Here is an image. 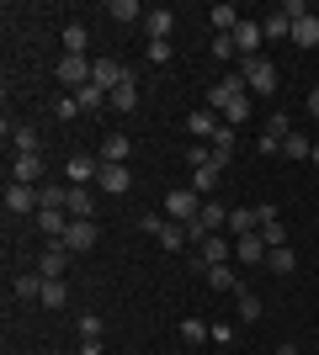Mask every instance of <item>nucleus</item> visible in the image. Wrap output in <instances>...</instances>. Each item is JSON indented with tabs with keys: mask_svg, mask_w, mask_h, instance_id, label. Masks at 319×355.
I'll use <instances>...</instances> for the list:
<instances>
[{
	"mask_svg": "<svg viewBox=\"0 0 319 355\" xmlns=\"http://www.w3.org/2000/svg\"><path fill=\"white\" fill-rule=\"evenodd\" d=\"M186 164H192V170L213 164V148H208V144H186Z\"/></svg>",
	"mask_w": 319,
	"mask_h": 355,
	"instance_id": "nucleus-41",
	"label": "nucleus"
},
{
	"mask_svg": "<svg viewBox=\"0 0 319 355\" xmlns=\"http://www.w3.org/2000/svg\"><path fill=\"white\" fill-rule=\"evenodd\" d=\"M69 218H91V191H85V186H69Z\"/></svg>",
	"mask_w": 319,
	"mask_h": 355,
	"instance_id": "nucleus-37",
	"label": "nucleus"
},
{
	"mask_svg": "<svg viewBox=\"0 0 319 355\" xmlns=\"http://www.w3.org/2000/svg\"><path fill=\"white\" fill-rule=\"evenodd\" d=\"M309 117H314V122H319V85H314V90H309Z\"/></svg>",
	"mask_w": 319,
	"mask_h": 355,
	"instance_id": "nucleus-51",
	"label": "nucleus"
},
{
	"mask_svg": "<svg viewBox=\"0 0 319 355\" xmlns=\"http://www.w3.org/2000/svg\"><path fill=\"white\" fill-rule=\"evenodd\" d=\"M91 80H96V85H101V90H106V96H112V90H117V85H122V80H133V74L122 69V64H117V59H91Z\"/></svg>",
	"mask_w": 319,
	"mask_h": 355,
	"instance_id": "nucleus-9",
	"label": "nucleus"
},
{
	"mask_svg": "<svg viewBox=\"0 0 319 355\" xmlns=\"http://www.w3.org/2000/svg\"><path fill=\"white\" fill-rule=\"evenodd\" d=\"M154 244H160V250H170V254H181V244H186V228H181V223H170V218H165V228L154 234Z\"/></svg>",
	"mask_w": 319,
	"mask_h": 355,
	"instance_id": "nucleus-25",
	"label": "nucleus"
},
{
	"mask_svg": "<svg viewBox=\"0 0 319 355\" xmlns=\"http://www.w3.org/2000/svg\"><path fill=\"white\" fill-rule=\"evenodd\" d=\"M224 234L245 239V234H261V223H256V207H229V228Z\"/></svg>",
	"mask_w": 319,
	"mask_h": 355,
	"instance_id": "nucleus-19",
	"label": "nucleus"
},
{
	"mask_svg": "<svg viewBox=\"0 0 319 355\" xmlns=\"http://www.w3.org/2000/svg\"><path fill=\"white\" fill-rule=\"evenodd\" d=\"M106 16H112V21H122V27H133V21H144V11H138V0H112V6H106Z\"/></svg>",
	"mask_w": 319,
	"mask_h": 355,
	"instance_id": "nucleus-27",
	"label": "nucleus"
},
{
	"mask_svg": "<svg viewBox=\"0 0 319 355\" xmlns=\"http://www.w3.org/2000/svg\"><path fill=\"white\" fill-rule=\"evenodd\" d=\"M197 212H202V196L192 191V186H176V191L165 196V218H170V223L192 228V223H197Z\"/></svg>",
	"mask_w": 319,
	"mask_h": 355,
	"instance_id": "nucleus-3",
	"label": "nucleus"
},
{
	"mask_svg": "<svg viewBox=\"0 0 319 355\" xmlns=\"http://www.w3.org/2000/svg\"><path fill=\"white\" fill-rule=\"evenodd\" d=\"M128 154H133V138L128 133H106L101 144H96V159L101 164H128Z\"/></svg>",
	"mask_w": 319,
	"mask_h": 355,
	"instance_id": "nucleus-8",
	"label": "nucleus"
},
{
	"mask_svg": "<svg viewBox=\"0 0 319 355\" xmlns=\"http://www.w3.org/2000/svg\"><path fill=\"white\" fill-rule=\"evenodd\" d=\"M208 286H213V292H229V297H234V292H240L234 266H213V270H208Z\"/></svg>",
	"mask_w": 319,
	"mask_h": 355,
	"instance_id": "nucleus-26",
	"label": "nucleus"
},
{
	"mask_svg": "<svg viewBox=\"0 0 319 355\" xmlns=\"http://www.w3.org/2000/svg\"><path fill=\"white\" fill-rule=\"evenodd\" d=\"M277 11L288 16V21H298V16H309V6H304V0H282V6H277Z\"/></svg>",
	"mask_w": 319,
	"mask_h": 355,
	"instance_id": "nucleus-46",
	"label": "nucleus"
},
{
	"mask_svg": "<svg viewBox=\"0 0 319 355\" xmlns=\"http://www.w3.org/2000/svg\"><path fill=\"white\" fill-rule=\"evenodd\" d=\"M96 186H101L106 196H122L128 186H133V175H128V164H101V175H96Z\"/></svg>",
	"mask_w": 319,
	"mask_h": 355,
	"instance_id": "nucleus-15",
	"label": "nucleus"
},
{
	"mask_svg": "<svg viewBox=\"0 0 319 355\" xmlns=\"http://www.w3.org/2000/svg\"><path fill=\"white\" fill-rule=\"evenodd\" d=\"M91 48V32H85V21H69L64 27V53H85Z\"/></svg>",
	"mask_w": 319,
	"mask_h": 355,
	"instance_id": "nucleus-28",
	"label": "nucleus"
},
{
	"mask_svg": "<svg viewBox=\"0 0 319 355\" xmlns=\"http://www.w3.org/2000/svg\"><path fill=\"white\" fill-rule=\"evenodd\" d=\"M261 159H277V154H282V138H272V133H261Z\"/></svg>",
	"mask_w": 319,
	"mask_h": 355,
	"instance_id": "nucleus-45",
	"label": "nucleus"
},
{
	"mask_svg": "<svg viewBox=\"0 0 319 355\" xmlns=\"http://www.w3.org/2000/svg\"><path fill=\"white\" fill-rule=\"evenodd\" d=\"M240 80H245V90H250V96H272L277 90V64L272 59H240Z\"/></svg>",
	"mask_w": 319,
	"mask_h": 355,
	"instance_id": "nucleus-2",
	"label": "nucleus"
},
{
	"mask_svg": "<svg viewBox=\"0 0 319 355\" xmlns=\"http://www.w3.org/2000/svg\"><path fill=\"white\" fill-rule=\"evenodd\" d=\"M314 170H319V144H314Z\"/></svg>",
	"mask_w": 319,
	"mask_h": 355,
	"instance_id": "nucleus-53",
	"label": "nucleus"
},
{
	"mask_svg": "<svg viewBox=\"0 0 319 355\" xmlns=\"http://www.w3.org/2000/svg\"><path fill=\"white\" fill-rule=\"evenodd\" d=\"M197 254L208 260V270H213V266H229V260H234V244H229L224 234H213V239H202V244H197Z\"/></svg>",
	"mask_w": 319,
	"mask_h": 355,
	"instance_id": "nucleus-16",
	"label": "nucleus"
},
{
	"mask_svg": "<svg viewBox=\"0 0 319 355\" xmlns=\"http://www.w3.org/2000/svg\"><path fill=\"white\" fill-rule=\"evenodd\" d=\"M234 260H240V266H266V239L261 234L234 239Z\"/></svg>",
	"mask_w": 319,
	"mask_h": 355,
	"instance_id": "nucleus-14",
	"label": "nucleus"
},
{
	"mask_svg": "<svg viewBox=\"0 0 319 355\" xmlns=\"http://www.w3.org/2000/svg\"><path fill=\"white\" fill-rule=\"evenodd\" d=\"M38 302H43L48 313H59L64 302H69V286H64V282H43V297H38Z\"/></svg>",
	"mask_w": 319,
	"mask_h": 355,
	"instance_id": "nucleus-30",
	"label": "nucleus"
},
{
	"mask_svg": "<svg viewBox=\"0 0 319 355\" xmlns=\"http://www.w3.org/2000/svg\"><path fill=\"white\" fill-rule=\"evenodd\" d=\"M75 355H101V340H80V350Z\"/></svg>",
	"mask_w": 319,
	"mask_h": 355,
	"instance_id": "nucleus-50",
	"label": "nucleus"
},
{
	"mask_svg": "<svg viewBox=\"0 0 319 355\" xmlns=\"http://www.w3.org/2000/svg\"><path fill=\"white\" fill-rule=\"evenodd\" d=\"M218 122H224V117H218L213 106H197V112L186 117V133H192V138H213V133H218Z\"/></svg>",
	"mask_w": 319,
	"mask_h": 355,
	"instance_id": "nucleus-18",
	"label": "nucleus"
},
{
	"mask_svg": "<svg viewBox=\"0 0 319 355\" xmlns=\"http://www.w3.org/2000/svg\"><path fill=\"white\" fill-rule=\"evenodd\" d=\"M208 334H213V340H218V345H234V324H213Z\"/></svg>",
	"mask_w": 319,
	"mask_h": 355,
	"instance_id": "nucleus-48",
	"label": "nucleus"
},
{
	"mask_svg": "<svg viewBox=\"0 0 319 355\" xmlns=\"http://www.w3.org/2000/svg\"><path fill=\"white\" fill-rule=\"evenodd\" d=\"M208 59H240V48H234V37H229V32H213Z\"/></svg>",
	"mask_w": 319,
	"mask_h": 355,
	"instance_id": "nucleus-35",
	"label": "nucleus"
},
{
	"mask_svg": "<svg viewBox=\"0 0 319 355\" xmlns=\"http://www.w3.org/2000/svg\"><path fill=\"white\" fill-rule=\"evenodd\" d=\"M112 106H117V112H138V85L133 80H122V85L112 90Z\"/></svg>",
	"mask_w": 319,
	"mask_h": 355,
	"instance_id": "nucleus-34",
	"label": "nucleus"
},
{
	"mask_svg": "<svg viewBox=\"0 0 319 355\" xmlns=\"http://www.w3.org/2000/svg\"><path fill=\"white\" fill-rule=\"evenodd\" d=\"M38 207H43V202H38V186H22V180H11V186H6V212H11V218H38Z\"/></svg>",
	"mask_w": 319,
	"mask_h": 355,
	"instance_id": "nucleus-5",
	"label": "nucleus"
},
{
	"mask_svg": "<svg viewBox=\"0 0 319 355\" xmlns=\"http://www.w3.org/2000/svg\"><path fill=\"white\" fill-rule=\"evenodd\" d=\"M16 297H22V302L43 297V276H38V270H22V276H16Z\"/></svg>",
	"mask_w": 319,
	"mask_h": 355,
	"instance_id": "nucleus-31",
	"label": "nucleus"
},
{
	"mask_svg": "<svg viewBox=\"0 0 319 355\" xmlns=\"http://www.w3.org/2000/svg\"><path fill=\"white\" fill-rule=\"evenodd\" d=\"M75 106H80V112H101V106H112V96H106V90L91 80V85H80V90H75Z\"/></svg>",
	"mask_w": 319,
	"mask_h": 355,
	"instance_id": "nucleus-22",
	"label": "nucleus"
},
{
	"mask_svg": "<svg viewBox=\"0 0 319 355\" xmlns=\"http://www.w3.org/2000/svg\"><path fill=\"white\" fill-rule=\"evenodd\" d=\"M266 270H272V276H293V270H298V254H293L288 244H282V250H266Z\"/></svg>",
	"mask_w": 319,
	"mask_h": 355,
	"instance_id": "nucleus-24",
	"label": "nucleus"
},
{
	"mask_svg": "<svg viewBox=\"0 0 319 355\" xmlns=\"http://www.w3.org/2000/svg\"><path fill=\"white\" fill-rule=\"evenodd\" d=\"M181 340H186V345H202V340H213V334H208V324H202V318H181Z\"/></svg>",
	"mask_w": 319,
	"mask_h": 355,
	"instance_id": "nucleus-39",
	"label": "nucleus"
},
{
	"mask_svg": "<svg viewBox=\"0 0 319 355\" xmlns=\"http://www.w3.org/2000/svg\"><path fill=\"white\" fill-rule=\"evenodd\" d=\"M208 21H213V27H218V32H234V27H240V21H245V16L234 11V6H213V11H208Z\"/></svg>",
	"mask_w": 319,
	"mask_h": 355,
	"instance_id": "nucleus-32",
	"label": "nucleus"
},
{
	"mask_svg": "<svg viewBox=\"0 0 319 355\" xmlns=\"http://www.w3.org/2000/svg\"><path fill=\"white\" fill-rule=\"evenodd\" d=\"M314 144L319 138H309V133H288L282 138V154H288V159H314Z\"/></svg>",
	"mask_w": 319,
	"mask_h": 355,
	"instance_id": "nucleus-23",
	"label": "nucleus"
},
{
	"mask_svg": "<svg viewBox=\"0 0 319 355\" xmlns=\"http://www.w3.org/2000/svg\"><path fill=\"white\" fill-rule=\"evenodd\" d=\"M234 302H240V318H245V324H256V318H261V297H256V292H245V286H240V292H234Z\"/></svg>",
	"mask_w": 319,
	"mask_h": 355,
	"instance_id": "nucleus-38",
	"label": "nucleus"
},
{
	"mask_svg": "<svg viewBox=\"0 0 319 355\" xmlns=\"http://www.w3.org/2000/svg\"><path fill=\"white\" fill-rule=\"evenodd\" d=\"M293 43H298V48H319V16L314 11L293 21Z\"/></svg>",
	"mask_w": 319,
	"mask_h": 355,
	"instance_id": "nucleus-21",
	"label": "nucleus"
},
{
	"mask_svg": "<svg viewBox=\"0 0 319 355\" xmlns=\"http://www.w3.org/2000/svg\"><path fill=\"white\" fill-rule=\"evenodd\" d=\"M144 53H149V64H170V43H149Z\"/></svg>",
	"mask_w": 319,
	"mask_h": 355,
	"instance_id": "nucleus-47",
	"label": "nucleus"
},
{
	"mask_svg": "<svg viewBox=\"0 0 319 355\" xmlns=\"http://www.w3.org/2000/svg\"><path fill=\"white\" fill-rule=\"evenodd\" d=\"M229 37H234V48H240V59H256V53H261V37H266V32H261V21H250V16H245V21L229 32Z\"/></svg>",
	"mask_w": 319,
	"mask_h": 355,
	"instance_id": "nucleus-10",
	"label": "nucleus"
},
{
	"mask_svg": "<svg viewBox=\"0 0 319 355\" xmlns=\"http://www.w3.org/2000/svg\"><path fill=\"white\" fill-rule=\"evenodd\" d=\"M261 32H266V43H282V37H293V21L282 11H272L266 21H261Z\"/></svg>",
	"mask_w": 319,
	"mask_h": 355,
	"instance_id": "nucleus-29",
	"label": "nucleus"
},
{
	"mask_svg": "<svg viewBox=\"0 0 319 355\" xmlns=\"http://www.w3.org/2000/svg\"><path fill=\"white\" fill-rule=\"evenodd\" d=\"M256 223H261V228H266V223H277V202H261V207H256Z\"/></svg>",
	"mask_w": 319,
	"mask_h": 355,
	"instance_id": "nucleus-49",
	"label": "nucleus"
},
{
	"mask_svg": "<svg viewBox=\"0 0 319 355\" xmlns=\"http://www.w3.org/2000/svg\"><path fill=\"white\" fill-rule=\"evenodd\" d=\"M234 144H240V138H234V128H229V122H218V133L208 138L213 164H218V170H229V159H234Z\"/></svg>",
	"mask_w": 319,
	"mask_h": 355,
	"instance_id": "nucleus-12",
	"label": "nucleus"
},
{
	"mask_svg": "<svg viewBox=\"0 0 319 355\" xmlns=\"http://www.w3.org/2000/svg\"><path fill=\"white\" fill-rule=\"evenodd\" d=\"M64 175L75 180V186H85V180L101 175V159H96V154H69V159H64Z\"/></svg>",
	"mask_w": 319,
	"mask_h": 355,
	"instance_id": "nucleus-13",
	"label": "nucleus"
},
{
	"mask_svg": "<svg viewBox=\"0 0 319 355\" xmlns=\"http://www.w3.org/2000/svg\"><path fill=\"white\" fill-rule=\"evenodd\" d=\"M277 355H304V350H298V345H277Z\"/></svg>",
	"mask_w": 319,
	"mask_h": 355,
	"instance_id": "nucleus-52",
	"label": "nucleus"
},
{
	"mask_svg": "<svg viewBox=\"0 0 319 355\" xmlns=\"http://www.w3.org/2000/svg\"><path fill=\"white\" fill-rule=\"evenodd\" d=\"M38 202H43V207H69V186H38Z\"/></svg>",
	"mask_w": 319,
	"mask_h": 355,
	"instance_id": "nucleus-36",
	"label": "nucleus"
},
{
	"mask_svg": "<svg viewBox=\"0 0 319 355\" xmlns=\"http://www.w3.org/2000/svg\"><path fill=\"white\" fill-rule=\"evenodd\" d=\"M208 106L229 122V128L245 122V117H250V90H245V80H240V74H224V80L208 90Z\"/></svg>",
	"mask_w": 319,
	"mask_h": 355,
	"instance_id": "nucleus-1",
	"label": "nucleus"
},
{
	"mask_svg": "<svg viewBox=\"0 0 319 355\" xmlns=\"http://www.w3.org/2000/svg\"><path fill=\"white\" fill-rule=\"evenodd\" d=\"M261 239H266V250H282V244H288V228H282V223H266Z\"/></svg>",
	"mask_w": 319,
	"mask_h": 355,
	"instance_id": "nucleus-42",
	"label": "nucleus"
},
{
	"mask_svg": "<svg viewBox=\"0 0 319 355\" xmlns=\"http://www.w3.org/2000/svg\"><path fill=\"white\" fill-rule=\"evenodd\" d=\"M266 133H272V138H288V133H298V128H293L288 112H272V117H266Z\"/></svg>",
	"mask_w": 319,
	"mask_h": 355,
	"instance_id": "nucleus-40",
	"label": "nucleus"
},
{
	"mask_svg": "<svg viewBox=\"0 0 319 355\" xmlns=\"http://www.w3.org/2000/svg\"><path fill=\"white\" fill-rule=\"evenodd\" d=\"M6 138H11L16 154H43V138L32 133V128H11V122H6Z\"/></svg>",
	"mask_w": 319,
	"mask_h": 355,
	"instance_id": "nucleus-20",
	"label": "nucleus"
},
{
	"mask_svg": "<svg viewBox=\"0 0 319 355\" xmlns=\"http://www.w3.org/2000/svg\"><path fill=\"white\" fill-rule=\"evenodd\" d=\"M54 80L69 85V96H75L80 85H91V59H85V53H64V59L54 64Z\"/></svg>",
	"mask_w": 319,
	"mask_h": 355,
	"instance_id": "nucleus-4",
	"label": "nucleus"
},
{
	"mask_svg": "<svg viewBox=\"0 0 319 355\" xmlns=\"http://www.w3.org/2000/svg\"><path fill=\"white\" fill-rule=\"evenodd\" d=\"M69 260H75V254L64 250V244H48V250H43V260H38V276H43V282H64Z\"/></svg>",
	"mask_w": 319,
	"mask_h": 355,
	"instance_id": "nucleus-7",
	"label": "nucleus"
},
{
	"mask_svg": "<svg viewBox=\"0 0 319 355\" xmlns=\"http://www.w3.org/2000/svg\"><path fill=\"white\" fill-rule=\"evenodd\" d=\"M144 32H149V43H170V32H176V11H165V6L144 11Z\"/></svg>",
	"mask_w": 319,
	"mask_h": 355,
	"instance_id": "nucleus-11",
	"label": "nucleus"
},
{
	"mask_svg": "<svg viewBox=\"0 0 319 355\" xmlns=\"http://www.w3.org/2000/svg\"><path fill=\"white\" fill-rule=\"evenodd\" d=\"M75 112H80V106H75V96H59V101H54V117H59V122H69Z\"/></svg>",
	"mask_w": 319,
	"mask_h": 355,
	"instance_id": "nucleus-44",
	"label": "nucleus"
},
{
	"mask_svg": "<svg viewBox=\"0 0 319 355\" xmlns=\"http://www.w3.org/2000/svg\"><path fill=\"white\" fill-rule=\"evenodd\" d=\"M218 175H224L218 164H202V170H192V191H197V196H208L213 186H218Z\"/></svg>",
	"mask_w": 319,
	"mask_h": 355,
	"instance_id": "nucleus-33",
	"label": "nucleus"
},
{
	"mask_svg": "<svg viewBox=\"0 0 319 355\" xmlns=\"http://www.w3.org/2000/svg\"><path fill=\"white\" fill-rule=\"evenodd\" d=\"M80 340H101V318H96V313L80 318Z\"/></svg>",
	"mask_w": 319,
	"mask_h": 355,
	"instance_id": "nucleus-43",
	"label": "nucleus"
},
{
	"mask_svg": "<svg viewBox=\"0 0 319 355\" xmlns=\"http://www.w3.org/2000/svg\"><path fill=\"white\" fill-rule=\"evenodd\" d=\"M96 234H101V228H96V218H75V223H69V234H64V250H69V254L96 250Z\"/></svg>",
	"mask_w": 319,
	"mask_h": 355,
	"instance_id": "nucleus-6",
	"label": "nucleus"
},
{
	"mask_svg": "<svg viewBox=\"0 0 319 355\" xmlns=\"http://www.w3.org/2000/svg\"><path fill=\"white\" fill-rule=\"evenodd\" d=\"M11 180H22V186H38V180H43V154H16Z\"/></svg>",
	"mask_w": 319,
	"mask_h": 355,
	"instance_id": "nucleus-17",
	"label": "nucleus"
}]
</instances>
